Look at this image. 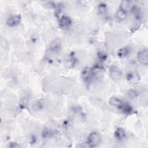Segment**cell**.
Wrapping results in <instances>:
<instances>
[{"label":"cell","mask_w":148,"mask_h":148,"mask_svg":"<svg viewBox=\"0 0 148 148\" xmlns=\"http://www.w3.org/2000/svg\"><path fill=\"white\" fill-rule=\"evenodd\" d=\"M102 140L101 135L97 131L91 132L87 138L86 143L90 147H94L97 146Z\"/></svg>","instance_id":"1"},{"label":"cell","mask_w":148,"mask_h":148,"mask_svg":"<svg viewBox=\"0 0 148 148\" xmlns=\"http://www.w3.org/2000/svg\"><path fill=\"white\" fill-rule=\"evenodd\" d=\"M9 147L13 148V147H21V146L19 144H18L17 143L10 142V143H9Z\"/></svg>","instance_id":"18"},{"label":"cell","mask_w":148,"mask_h":148,"mask_svg":"<svg viewBox=\"0 0 148 148\" xmlns=\"http://www.w3.org/2000/svg\"><path fill=\"white\" fill-rule=\"evenodd\" d=\"M21 22V16L20 14H14L9 17L6 20V24L9 27H15Z\"/></svg>","instance_id":"6"},{"label":"cell","mask_w":148,"mask_h":148,"mask_svg":"<svg viewBox=\"0 0 148 148\" xmlns=\"http://www.w3.org/2000/svg\"><path fill=\"white\" fill-rule=\"evenodd\" d=\"M128 12L127 11L125 10H123L122 9H120L119 8L117 12H116V14H115V16L116 17V18L119 20V21H122V20H125L127 17V14Z\"/></svg>","instance_id":"12"},{"label":"cell","mask_w":148,"mask_h":148,"mask_svg":"<svg viewBox=\"0 0 148 148\" xmlns=\"http://www.w3.org/2000/svg\"><path fill=\"white\" fill-rule=\"evenodd\" d=\"M94 74L95 73L93 69L90 67L86 66L83 69L81 73V76L83 81L86 83L88 84L91 83V82L92 80V79L94 77Z\"/></svg>","instance_id":"2"},{"label":"cell","mask_w":148,"mask_h":148,"mask_svg":"<svg viewBox=\"0 0 148 148\" xmlns=\"http://www.w3.org/2000/svg\"><path fill=\"white\" fill-rule=\"evenodd\" d=\"M109 102L110 105L116 107L120 110H121L123 108V107L125 103L124 101L116 97H112L111 98H110Z\"/></svg>","instance_id":"8"},{"label":"cell","mask_w":148,"mask_h":148,"mask_svg":"<svg viewBox=\"0 0 148 148\" xmlns=\"http://www.w3.org/2000/svg\"><path fill=\"white\" fill-rule=\"evenodd\" d=\"M97 57H98V60L102 62L106 61L108 58L107 54L105 52L102 51H100L98 53Z\"/></svg>","instance_id":"15"},{"label":"cell","mask_w":148,"mask_h":148,"mask_svg":"<svg viewBox=\"0 0 148 148\" xmlns=\"http://www.w3.org/2000/svg\"><path fill=\"white\" fill-rule=\"evenodd\" d=\"M131 52V49L128 47H123L119 49L117 52V56L120 58H124L128 57Z\"/></svg>","instance_id":"11"},{"label":"cell","mask_w":148,"mask_h":148,"mask_svg":"<svg viewBox=\"0 0 148 148\" xmlns=\"http://www.w3.org/2000/svg\"><path fill=\"white\" fill-rule=\"evenodd\" d=\"M119 8L125 10L128 12V9L131 8V2L128 1H122L120 3Z\"/></svg>","instance_id":"14"},{"label":"cell","mask_w":148,"mask_h":148,"mask_svg":"<svg viewBox=\"0 0 148 148\" xmlns=\"http://www.w3.org/2000/svg\"><path fill=\"white\" fill-rule=\"evenodd\" d=\"M138 61L144 65H147L148 64V52L146 48L140 50L137 54Z\"/></svg>","instance_id":"4"},{"label":"cell","mask_w":148,"mask_h":148,"mask_svg":"<svg viewBox=\"0 0 148 148\" xmlns=\"http://www.w3.org/2000/svg\"><path fill=\"white\" fill-rule=\"evenodd\" d=\"M129 96L131 98H135L138 96V93L135 90H131L128 92Z\"/></svg>","instance_id":"17"},{"label":"cell","mask_w":148,"mask_h":148,"mask_svg":"<svg viewBox=\"0 0 148 148\" xmlns=\"http://www.w3.org/2000/svg\"><path fill=\"white\" fill-rule=\"evenodd\" d=\"M72 24L71 18L67 15H62L58 20L59 27L61 28H68Z\"/></svg>","instance_id":"7"},{"label":"cell","mask_w":148,"mask_h":148,"mask_svg":"<svg viewBox=\"0 0 148 148\" xmlns=\"http://www.w3.org/2000/svg\"><path fill=\"white\" fill-rule=\"evenodd\" d=\"M114 135L115 138L118 140H124L126 136H127V133L123 128L119 127L117 128L114 132Z\"/></svg>","instance_id":"10"},{"label":"cell","mask_w":148,"mask_h":148,"mask_svg":"<svg viewBox=\"0 0 148 148\" xmlns=\"http://www.w3.org/2000/svg\"><path fill=\"white\" fill-rule=\"evenodd\" d=\"M98 13L101 15L105 14L107 12V5L104 2H101L97 6Z\"/></svg>","instance_id":"13"},{"label":"cell","mask_w":148,"mask_h":148,"mask_svg":"<svg viewBox=\"0 0 148 148\" xmlns=\"http://www.w3.org/2000/svg\"><path fill=\"white\" fill-rule=\"evenodd\" d=\"M53 134L52 131L50 130V129H48V128H46L45 129L43 132H42V135L43 137L45 138H48L51 136V135Z\"/></svg>","instance_id":"16"},{"label":"cell","mask_w":148,"mask_h":148,"mask_svg":"<svg viewBox=\"0 0 148 148\" xmlns=\"http://www.w3.org/2000/svg\"><path fill=\"white\" fill-rule=\"evenodd\" d=\"M109 73L110 77L114 80H118L122 76V71L119 68L115 65H112L109 69Z\"/></svg>","instance_id":"3"},{"label":"cell","mask_w":148,"mask_h":148,"mask_svg":"<svg viewBox=\"0 0 148 148\" xmlns=\"http://www.w3.org/2000/svg\"><path fill=\"white\" fill-rule=\"evenodd\" d=\"M126 80L131 84H137L140 80L139 75L135 71L129 72L126 75Z\"/></svg>","instance_id":"5"},{"label":"cell","mask_w":148,"mask_h":148,"mask_svg":"<svg viewBox=\"0 0 148 148\" xmlns=\"http://www.w3.org/2000/svg\"><path fill=\"white\" fill-rule=\"evenodd\" d=\"M62 44L60 39H55L52 40L49 45V50L53 53L58 52L61 49Z\"/></svg>","instance_id":"9"}]
</instances>
